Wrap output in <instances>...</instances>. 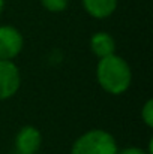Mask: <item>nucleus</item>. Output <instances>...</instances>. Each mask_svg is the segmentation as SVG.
I'll list each match as a JSON object with an SVG mask.
<instances>
[{"label": "nucleus", "instance_id": "obj_10", "mask_svg": "<svg viewBox=\"0 0 153 154\" xmlns=\"http://www.w3.org/2000/svg\"><path fill=\"white\" fill-rule=\"evenodd\" d=\"M117 154H150L147 150L140 148V147H126L123 150H119Z\"/></svg>", "mask_w": 153, "mask_h": 154}, {"label": "nucleus", "instance_id": "obj_6", "mask_svg": "<svg viewBox=\"0 0 153 154\" xmlns=\"http://www.w3.org/2000/svg\"><path fill=\"white\" fill-rule=\"evenodd\" d=\"M81 2L84 11L96 20H105L111 17L116 12L119 3V0H81Z\"/></svg>", "mask_w": 153, "mask_h": 154}, {"label": "nucleus", "instance_id": "obj_3", "mask_svg": "<svg viewBox=\"0 0 153 154\" xmlns=\"http://www.w3.org/2000/svg\"><path fill=\"white\" fill-rule=\"evenodd\" d=\"M21 87V73L14 60H0V100L14 97Z\"/></svg>", "mask_w": 153, "mask_h": 154}, {"label": "nucleus", "instance_id": "obj_11", "mask_svg": "<svg viewBox=\"0 0 153 154\" xmlns=\"http://www.w3.org/2000/svg\"><path fill=\"white\" fill-rule=\"evenodd\" d=\"M3 9H5V0H0V15H2Z\"/></svg>", "mask_w": 153, "mask_h": 154}, {"label": "nucleus", "instance_id": "obj_1", "mask_svg": "<svg viewBox=\"0 0 153 154\" xmlns=\"http://www.w3.org/2000/svg\"><path fill=\"white\" fill-rule=\"evenodd\" d=\"M96 79L104 91L120 96L126 93L132 84V69L129 63L116 52L99 58L96 66Z\"/></svg>", "mask_w": 153, "mask_h": 154}, {"label": "nucleus", "instance_id": "obj_9", "mask_svg": "<svg viewBox=\"0 0 153 154\" xmlns=\"http://www.w3.org/2000/svg\"><path fill=\"white\" fill-rule=\"evenodd\" d=\"M141 120L147 127H153V99H147L141 108Z\"/></svg>", "mask_w": 153, "mask_h": 154}, {"label": "nucleus", "instance_id": "obj_4", "mask_svg": "<svg viewBox=\"0 0 153 154\" xmlns=\"http://www.w3.org/2000/svg\"><path fill=\"white\" fill-rule=\"evenodd\" d=\"M24 47L21 32L14 26H0V60H14Z\"/></svg>", "mask_w": 153, "mask_h": 154}, {"label": "nucleus", "instance_id": "obj_5", "mask_svg": "<svg viewBox=\"0 0 153 154\" xmlns=\"http://www.w3.org/2000/svg\"><path fill=\"white\" fill-rule=\"evenodd\" d=\"M42 145V133L35 126H24L15 135L17 154H36Z\"/></svg>", "mask_w": 153, "mask_h": 154}, {"label": "nucleus", "instance_id": "obj_8", "mask_svg": "<svg viewBox=\"0 0 153 154\" xmlns=\"http://www.w3.org/2000/svg\"><path fill=\"white\" fill-rule=\"evenodd\" d=\"M39 2L44 9H47L48 12H54V14L63 12L69 5V0H39Z\"/></svg>", "mask_w": 153, "mask_h": 154}, {"label": "nucleus", "instance_id": "obj_2", "mask_svg": "<svg viewBox=\"0 0 153 154\" xmlns=\"http://www.w3.org/2000/svg\"><path fill=\"white\" fill-rule=\"evenodd\" d=\"M116 138L104 129H90L80 135L71 148V154H117Z\"/></svg>", "mask_w": 153, "mask_h": 154}, {"label": "nucleus", "instance_id": "obj_7", "mask_svg": "<svg viewBox=\"0 0 153 154\" xmlns=\"http://www.w3.org/2000/svg\"><path fill=\"white\" fill-rule=\"evenodd\" d=\"M90 51L93 52L98 60L116 52V41L107 32H96L90 38Z\"/></svg>", "mask_w": 153, "mask_h": 154}]
</instances>
